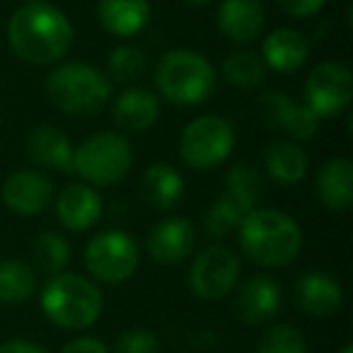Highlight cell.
<instances>
[{"label": "cell", "mask_w": 353, "mask_h": 353, "mask_svg": "<svg viewBox=\"0 0 353 353\" xmlns=\"http://www.w3.org/2000/svg\"><path fill=\"white\" fill-rule=\"evenodd\" d=\"M75 30L68 15L46 0L25 3L8 22V41L20 61L30 65H54L68 56Z\"/></svg>", "instance_id": "cell-1"}, {"label": "cell", "mask_w": 353, "mask_h": 353, "mask_svg": "<svg viewBox=\"0 0 353 353\" xmlns=\"http://www.w3.org/2000/svg\"><path fill=\"white\" fill-rule=\"evenodd\" d=\"M237 230L245 256L264 269H283L293 264L303 250V228L295 218L276 208L250 211Z\"/></svg>", "instance_id": "cell-2"}, {"label": "cell", "mask_w": 353, "mask_h": 353, "mask_svg": "<svg viewBox=\"0 0 353 353\" xmlns=\"http://www.w3.org/2000/svg\"><path fill=\"white\" fill-rule=\"evenodd\" d=\"M218 75L203 54L192 49H172L155 65V88L176 107H196L213 94Z\"/></svg>", "instance_id": "cell-3"}, {"label": "cell", "mask_w": 353, "mask_h": 353, "mask_svg": "<svg viewBox=\"0 0 353 353\" xmlns=\"http://www.w3.org/2000/svg\"><path fill=\"white\" fill-rule=\"evenodd\" d=\"M46 94L51 104L70 117H94L112 99L109 78L99 68L80 61L61 63L46 75Z\"/></svg>", "instance_id": "cell-4"}, {"label": "cell", "mask_w": 353, "mask_h": 353, "mask_svg": "<svg viewBox=\"0 0 353 353\" xmlns=\"http://www.w3.org/2000/svg\"><path fill=\"white\" fill-rule=\"evenodd\" d=\"M41 310L61 329L80 332L102 317V290L80 274H56L41 290Z\"/></svg>", "instance_id": "cell-5"}, {"label": "cell", "mask_w": 353, "mask_h": 353, "mask_svg": "<svg viewBox=\"0 0 353 353\" xmlns=\"http://www.w3.org/2000/svg\"><path fill=\"white\" fill-rule=\"evenodd\" d=\"M133 167V148L123 133L99 131L85 138L73 155V172L90 187H114Z\"/></svg>", "instance_id": "cell-6"}, {"label": "cell", "mask_w": 353, "mask_h": 353, "mask_svg": "<svg viewBox=\"0 0 353 353\" xmlns=\"http://www.w3.org/2000/svg\"><path fill=\"white\" fill-rule=\"evenodd\" d=\"M235 150V131L228 119L203 114L184 126L179 138V155L189 170L208 172L221 167Z\"/></svg>", "instance_id": "cell-7"}, {"label": "cell", "mask_w": 353, "mask_h": 353, "mask_svg": "<svg viewBox=\"0 0 353 353\" xmlns=\"http://www.w3.org/2000/svg\"><path fill=\"white\" fill-rule=\"evenodd\" d=\"M138 261H141V252L136 240L121 230L97 232L85 247V266L99 283H123L136 274Z\"/></svg>", "instance_id": "cell-8"}, {"label": "cell", "mask_w": 353, "mask_h": 353, "mask_svg": "<svg viewBox=\"0 0 353 353\" xmlns=\"http://www.w3.org/2000/svg\"><path fill=\"white\" fill-rule=\"evenodd\" d=\"M353 78L348 65L339 61H322L305 80V104L319 119H336L351 107Z\"/></svg>", "instance_id": "cell-9"}, {"label": "cell", "mask_w": 353, "mask_h": 353, "mask_svg": "<svg viewBox=\"0 0 353 353\" xmlns=\"http://www.w3.org/2000/svg\"><path fill=\"white\" fill-rule=\"evenodd\" d=\"M240 279V259L223 245H211L194 259L189 269L192 293L201 300H221L232 293Z\"/></svg>", "instance_id": "cell-10"}, {"label": "cell", "mask_w": 353, "mask_h": 353, "mask_svg": "<svg viewBox=\"0 0 353 353\" xmlns=\"http://www.w3.org/2000/svg\"><path fill=\"white\" fill-rule=\"evenodd\" d=\"M3 203L8 211L22 218L41 216L54 203L56 189L54 182L39 170H15L0 189Z\"/></svg>", "instance_id": "cell-11"}, {"label": "cell", "mask_w": 353, "mask_h": 353, "mask_svg": "<svg viewBox=\"0 0 353 353\" xmlns=\"http://www.w3.org/2000/svg\"><path fill=\"white\" fill-rule=\"evenodd\" d=\"M196 247V228L189 218L170 216L148 235V252L162 266L182 264Z\"/></svg>", "instance_id": "cell-12"}, {"label": "cell", "mask_w": 353, "mask_h": 353, "mask_svg": "<svg viewBox=\"0 0 353 353\" xmlns=\"http://www.w3.org/2000/svg\"><path fill=\"white\" fill-rule=\"evenodd\" d=\"M259 109L271 126L283 128L290 141H310L317 136L319 119L307 109L305 102H295L285 92H264L259 97Z\"/></svg>", "instance_id": "cell-13"}, {"label": "cell", "mask_w": 353, "mask_h": 353, "mask_svg": "<svg viewBox=\"0 0 353 353\" xmlns=\"http://www.w3.org/2000/svg\"><path fill=\"white\" fill-rule=\"evenodd\" d=\"M54 201H56V218L70 232L90 230L102 218V208H104L102 196H99L97 189L85 182L68 184Z\"/></svg>", "instance_id": "cell-14"}, {"label": "cell", "mask_w": 353, "mask_h": 353, "mask_svg": "<svg viewBox=\"0 0 353 353\" xmlns=\"http://www.w3.org/2000/svg\"><path fill=\"white\" fill-rule=\"evenodd\" d=\"M216 25L232 44H254L266 25V10L259 0H223Z\"/></svg>", "instance_id": "cell-15"}, {"label": "cell", "mask_w": 353, "mask_h": 353, "mask_svg": "<svg viewBox=\"0 0 353 353\" xmlns=\"http://www.w3.org/2000/svg\"><path fill=\"white\" fill-rule=\"evenodd\" d=\"M261 61L269 70L281 75H290L300 70L310 59V41L303 32L293 27H279L269 32L261 44Z\"/></svg>", "instance_id": "cell-16"}, {"label": "cell", "mask_w": 353, "mask_h": 353, "mask_svg": "<svg viewBox=\"0 0 353 353\" xmlns=\"http://www.w3.org/2000/svg\"><path fill=\"white\" fill-rule=\"evenodd\" d=\"M25 152L37 167L54 172H73L75 148L61 128L41 123L34 126L25 138Z\"/></svg>", "instance_id": "cell-17"}, {"label": "cell", "mask_w": 353, "mask_h": 353, "mask_svg": "<svg viewBox=\"0 0 353 353\" xmlns=\"http://www.w3.org/2000/svg\"><path fill=\"white\" fill-rule=\"evenodd\" d=\"M281 285L269 276H252L240 285L235 298V312L245 324H264L281 310Z\"/></svg>", "instance_id": "cell-18"}, {"label": "cell", "mask_w": 353, "mask_h": 353, "mask_svg": "<svg viewBox=\"0 0 353 353\" xmlns=\"http://www.w3.org/2000/svg\"><path fill=\"white\" fill-rule=\"evenodd\" d=\"M112 117L121 131L143 133L152 128L160 119V99L148 88H126L121 94H117L112 107Z\"/></svg>", "instance_id": "cell-19"}, {"label": "cell", "mask_w": 353, "mask_h": 353, "mask_svg": "<svg viewBox=\"0 0 353 353\" xmlns=\"http://www.w3.org/2000/svg\"><path fill=\"white\" fill-rule=\"evenodd\" d=\"M317 199L327 211L346 213L353 206V162L346 157H332L317 172Z\"/></svg>", "instance_id": "cell-20"}, {"label": "cell", "mask_w": 353, "mask_h": 353, "mask_svg": "<svg viewBox=\"0 0 353 353\" xmlns=\"http://www.w3.org/2000/svg\"><path fill=\"white\" fill-rule=\"evenodd\" d=\"M148 0H97V20L117 39H131L141 34L150 22Z\"/></svg>", "instance_id": "cell-21"}, {"label": "cell", "mask_w": 353, "mask_h": 353, "mask_svg": "<svg viewBox=\"0 0 353 353\" xmlns=\"http://www.w3.org/2000/svg\"><path fill=\"white\" fill-rule=\"evenodd\" d=\"M293 293L298 307L310 317H332L343 303L341 285L332 276L319 274V271L300 276Z\"/></svg>", "instance_id": "cell-22"}, {"label": "cell", "mask_w": 353, "mask_h": 353, "mask_svg": "<svg viewBox=\"0 0 353 353\" xmlns=\"http://www.w3.org/2000/svg\"><path fill=\"white\" fill-rule=\"evenodd\" d=\"M141 189L155 211H172L184 196V176L170 162H155L143 174Z\"/></svg>", "instance_id": "cell-23"}, {"label": "cell", "mask_w": 353, "mask_h": 353, "mask_svg": "<svg viewBox=\"0 0 353 353\" xmlns=\"http://www.w3.org/2000/svg\"><path fill=\"white\" fill-rule=\"evenodd\" d=\"M266 174L279 184H298L310 172V157L295 141H276L264 152Z\"/></svg>", "instance_id": "cell-24"}, {"label": "cell", "mask_w": 353, "mask_h": 353, "mask_svg": "<svg viewBox=\"0 0 353 353\" xmlns=\"http://www.w3.org/2000/svg\"><path fill=\"white\" fill-rule=\"evenodd\" d=\"M37 290V274L20 259L0 261V305H20Z\"/></svg>", "instance_id": "cell-25"}, {"label": "cell", "mask_w": 353, "mask_h": 353, "mask_svg": "<svg viewBox=\"0 0 353 353\" xmlns=\"http://www.w3.org/2000/svg\"><path fill=\"white\" fill-rule=\"evenodd\" d=\"M223 78L228 85L240 90H254L264 85L269 68L264 65L259 54L254 51H232L225 61H223Z\"/></svg>", "instance_id": "cell-26"}, {"label": "cell", "mask_w": 353, "mask_h": 353, "mask_svg": "<svg viewBox=\"0 0 353 353\" xmlns=\"http://www.w3.org/2000/svg\"><path fill=\"white\" fill-rule=\"evenodd\" d=\"M250 211H254V208H250L237 196L225 192L208 206L203 225H206V232L211 237H228L230 232H235L240 228V223L245 221V216Z\"/></svg>", "instance_id": "cell-27"}, {"label": "cell", "mask_w": 353, "mask_h": 353, "mask_svg": "<svg viewBox=\"0 0 353 353\" xmlns=\"http://www.w3.org/2000/svg\"><path fill=\"white\" fill-rule=\"evenodd\" d=\"M148 68V59L145 51L138 49L131 44H121L109 54L107 59V78L109 83H119V85H131L145 73Z\"/></svg>", "instance_id": "cell-28"}, {"label": "cell", "mask_w": 353, "mask_h": 353, "mask_svg": "<svg viewBox=\"0 0 353 353\" xmlns=\"http://www.w3.org/2000/svg\"><path fill=\"white\" fill-rule=\"evenodd\" d=\"M34 261L46 274H63L70 261V245L63 235L54 230H46L37 235L34 240Z\"/></svg>", "instance_id": "cell-29"}, {"label": "cell", "mask_w": 353, "mask_h": 353, "mask_svg": "<svg viewBox=\"0 0 353 353\" xmlns=\"http://www.w3.org/2000/svg\"><path fill=\"white\" fill-rule=\"evenodd\" d=\"M225 192L237 196L250 208H256V201L261 196V174L252 162H237L230 167L225 176Z\"/></svg>", "instance_id": "cell-30"}, {"label": "cell", "mask_w": 353, "mask_h": 353, "mask_svg": "<svg viewBox=\"0 0 353 353\" xmlns=\"http://www.w3.org/2000/svg\"><path fill=\"white\" fill-rule=\"evenodd\" d=\"M256 353H307L303 334L290 324H276L261 336Z\"/></svg>", "instance_id": "cell-31"}, {"label": "cell", "mask_w": 353, "mask_h": 353, "mask_svg": "<svg viewBox=\"0 0 353 353\" xmlns=\"http://www.w3.org/2000/svg\"><path fill=\"white\" fill-rule=\"evenodd\" d=\"M112 353H160V343L150 329L136 327L119 334Z\"/></svg>", "instance_id": "cell-32"}, {"label": "cell", "mask_w": 353, "mask_h": 353, "mask_svg": "<svg viewBox=\"0 0 353 353\" xmlns=\"http://www.w3.org/2000/svg\"><path fill=\"white\" fill-rule=\"evenodd\" d=\"M276 3L285 15L295 17V20H310L327 6V0H276Z\"/></svg>", "instance_id": "cell-33"}, {"label": "cell", "mask_w": 353, "mask_h": 353, "mask_svg": "<svg viewBox=\"0 0 353 353\" xmlns=\"http://www.w3.org/2000/svg\"><path fill=\"white\" fill-rule=\"evenodd\" d=\"M61 353H109V348L94 336H80L65 343Z\"/></svg>", "instance_id": "cell-34"}, {"label": "cell", "mask_w": 353, "mask_h": 353, "mask_svg": "<svg viewBox=\"0 0 353 353\" xmlns=\"http://www.w3.org/2000/svg\"><path fill=\"white\" fill-rule=\"evenodd\" d=\"M0 353H46L39 343L25 341V339H12V341L0 343Z\"/></svg>", "instance_id": "cell-35"}, {"label": "cell", "mask_w": 353, "mask_h": 353, "mask_svg": "<svg viewBox=\"0 0 353 353\" xmlns=\"http://www.w3.org/2000/svg\"><path fill=\"white\" fill-rule=\"evenodd\" d=\"M182 3H187V6H192V8H206V6H211L213 0H182Z\"/></svg>", "instance_id": "cell-36"}, {"label": "cell", "mask_w": 353, "mask_h": 353, "mask_svg": "<svg viewBox=\"0 0 353 353\" xmlns=\"http://www.w3.org/2000/svg\"><path fill=\"white\" fill-rule=\"evenodd\" d=\"M339 353H353V348H351V346H343V348H341V351H339Z\"/></svg>", "instance_id": "cell-37"}, {"label": "cell", "mask_w": 353, "mask_h": 353, "mask_svg": "<svg viewBox=\"0 0 353 353\" xmlns=\"http://www.w3.org/2000/svg\"><path fill=\"white\" fill-rule=\"evenodd\" d=\"M25 3H34V0H25Z\"/></svg>", "instance_id": "cell-38"}]
</instances>
